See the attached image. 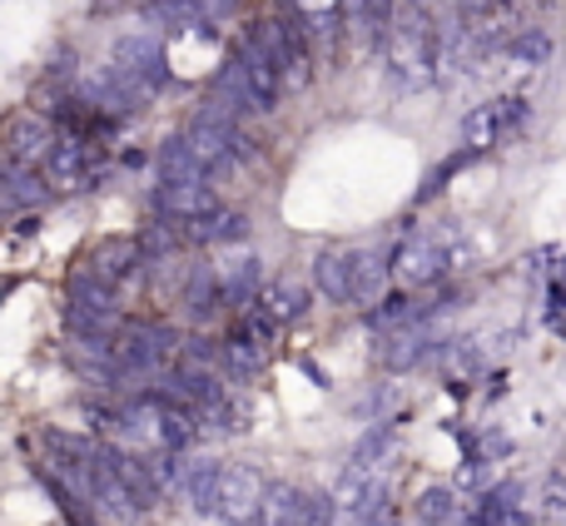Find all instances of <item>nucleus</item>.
<instances>
[{
  "label": "nucleus",
  "mask_w": 566,
  "mask_h": 526,
  "mask_svg": "<svg viewBox=\"0 0 566 526\" xmlns=\"http://www.w3.org/2000/svg\"><path fill=\"white\" fill-rule=\"evenodd\" d=\"M109 65L125 80H135L145 95L169 85V50H165V40H159V30H149V25L119 30L115 45H109Z\"/></svg>",
  "instance_id": "obj_1"
},
{
  "label": "nucleus",
  "mask_w": 566,
  "mask_h": 526,
  "mask_svg": "<svg viewBox=\"0 0 566 526\" xmlns=\"http://www.w3.org/2000/svg\"><path fill=\"white\" fill-rule=\"evenodd\" d=\"M333 517H338L333 492H308V487H293V482H269L259 526H333Z\"/></svg>",
  "instance_id": "obj_2"
},
{
  "label": "nucleus",
  "mask_w": 566,
  "mask_h": 526,
  "mask_svg": "<svg viewBox=\"0 0 566 526\" xmlns=\"http://www.w3.org/2000/svg\"><path fill=\"white\" fill-rule=\"evenodd\" d=\"M185 139H189V149L199 155L205 169H219L239 145H244V135H239V115H229V109L214 105V99H205V105L195 109V119L185 125Z\"/></svg>",
  "instance_id": "obj_3"
},
{
  "label": "nucleus",
  "mask_w": 566,
  "mask_h": 526,
  "mask_svg": "<svg viewBox=\"0 0 566 526\" xmlns=\"http://www.w3.org/2000/svg\"><path fill=\"white\" fill-rule=\"evenodd\" d=\"M55 125L50 115H35V109H15V115L0 125V155L20 169H45L50 149H55Z\"/></svg>",
  "instance_id": "obj_4"
},
{
  "label": "nucleus",
  "mask_w": 566,
  "mask_h": 526,
  "mask_svg": "<svg viewBox=\"0 0 566 526\" xmlns=\"http://www.w3.org/2000/svg\"><path fill=\"white\" fill-rule=\"evenodd\" d=\"M448 269H452V249L442 244V239H432V234H412V239H402V244L392 249V278H398L408 293L442 283L448 278Z\"/></svg>",
  "instance_id": "obj_5"
},
{
  "label": "nucleus",
  "mask_w": 566,
  "mask_h": 526,
  "mask_svg": "<svg viewBox=\"0 0 566 526\" xmlns=\"http://www.w3.org/2000/svg\"><path fill=\"white\" fill-rule=\"evenodd\" d=\"M234 65H239V75H244V90H249V99H254V109L259 115H274L279 99H283V75L274 65V55H269V45L254 35V30L239 35Z\"/></svg>",
  "instance_id": "obj_6"
},
{
  "label": "nucleus",
  "mask_w": 566,
  "mask_h": 526,
  "mask_svg": "<svg viewBox=\"0 0 566 526\" xmlns=\"http://www.w3.org/2000/svg\"><path fill=\"white\" fill-rule=\"evenodd\" d=\"M264 497H269V482L264 472L254 467H224L219 477V497H214V517L224 526H254L259 512H264Z\"/></svg>",
  "instance_id": "obj_7"
},
{
  "label": "nucleus",
  "mask_w": 566,
  "mask_h": 526,
  "mask_svg": "<svg viewBox=\"0 0 566 526\" xmlns=\"http://www.w3.org/2000/svg\"><path fill=\"white\" fill-rule=\"evenodd\" d=\"M75 95H80V105L99 109V115H125V109H135L145 99V90L119 75L115 65H90V70H80Z\"/></svg>",
  "instance_id": "obj_8"
},
{
  "label": "nucleus",
  "mask_w": 566,
  "mask_h": 526,
  "mask_svg": "<svg viewBox=\"0 0 566 526\" xmlns=\"http://www.w3.org/2000/svg\"><path fill=\"white\" fill-rule=\"evenodd\" d=\"M214 273H219V288H224V308H234V313L254 308L259 293H264V259L254 249H229L214 263Z\"/></svg>",
  "instance_id": "obj_9"
},
{
  "label": "nucleus",
  "mask_w": 566,
  "mask_h": 526,
  "mask_svg": "<svg viewBox=\"0 0 566 526\" xmlns=\"http://www.w3.org/2000/svg\"><path fill=\"white\" fill-rule=\"evenodd\" d=\"M527 125V99H488V105H478L468 119H462V139H468L472 149H488L497 145L502 135H517V129Z\"/></svg>",
  "instance_id": "obj_10"
},
{
  "label": "nucleus",
  "mask_w": 566,
  "mask_h": 526,
  "mask_svg": "<svg viewBox=\"0 0 566 526\" xmlns=\"http://www.w3.org/2000/svg\"><path fill=\"white\" fill-rule=\"evenodd\" d=\"M45 185L55 189V194H65V189H80V185H90L95 179V159H90V145L80 135H65V139H55V149H50V159H45Z\"/></svg>",
  "instance_id": "obj_11"
},
{
  "label": "nucleus",
  "mask_w": 566,
  "mask_h": 526,
  "mask_svg": "<svg viewBox=\"0 0 566 526\" xmlns=\"http://www.w3.org/2000/svg\"><path fill=\"white\" fill-rule=\"evenodd\" d=\"M392 278V259L378 249H348V288H353V308L368 313L373 303L388 293Z\"/></svg>",
  "instance_id": "obj_12"
},
{
  "label": "nucleus",
  "mask_w": 566,
  "mask_h": 526,
  "mask_svg": "<svg viewBox=\"0 0 566 526\" xmlns=\"http://www.w3.org/2000/svg\"><path fill=\"white\" fill-rule=\"evenodd\" d=\"M50 194H55V189L45 185L40 169H20V165H10V159H0V219L30 214V209H40Z\"/></svg>",
  "instance_id": "obj_13"
},
{
  "label": "nucleus",
  "mask_w": 566,
  "mask_h": 526,
  "mask_svg": "<svg viewBox=\"0 0 566 526\" xmlns=\"http://www.w3.org/2000/svg\"><path fill=\"white\" fill-rule=\"evenodd\" d=\"M438 353V338H432V328H422V323H408V328H392L388 338L378 343V362L388 372H408L418 368L422 358H432Z\"/></svg>",
  "instance_id": "obj_14"
},
{
  "label": "nucleus",
  "mask_w": 566,
  "mask_h": 526,
  "mask_svg": "<svg viewBox=\"0 0 566 526\" xmlns=\"http://www.w3.org/2000/svg\"><path fill=\"white\" fill-rule=\"evenodd\" d=\"M264 362H269V348L244 328V323H239V328L229 333L224 343H219V368H224V378H229V382H249V378H259V372H264Z\"/></svg>",
  "instance_id": "obj_15"
},
{
  "label": "nucleus",
  "mask_w": 566,
  "mask_h": 526,
  "mask_svg": "<svg viewBox=\"0 0 566 526\" xmlns=\"http://www.w3.org/2000/svg\"><path fill=\"white\" fill-rule=\"evenodd\" d=\"M239 10V0H149V20L159 25H219Z\"/></svg>",
  "instance_id": "obj_16"
},
{
  "label": "nucleus",
  "mask_w": 566,
  "mask_h": 526,
  "mask_svg": "<svg viewBox=\"0 0 566 526\" xmlns=\"http://www.w3.org/2000/svg\"><path fill=\"white\" fill-rule=\"evenodd\" d=\"M179 303H185V313H189L195 323L214 318V313L224 308V288H219L214 263H189V269H185V283H179Z\"/></svg>",
  "instance_id": "obj_17"
},
{
  "label": "nucleus",
  "mask_w": 566,
  "mask_h": 526,
  "mask_svg": "<svg viewBox=\"0 0 566 526\" xmlns=\"http://www.w3.org/2000/svg\"><path fill=\"white\" fill-rule=\"evenodd\" d=\"M155 209L165 219H175V224H189V219L219 209V199H214V189H209V179H195V185H159Z\"/></svg>",
  "instance_id": "obj_18"
},
{
  "label": "nucleus",
  "mask_w": 566,
  "mask_h": 526,
  "mask_svg": "<svg viewBox=\"0 0 566 526\" xmlns=\"http://www.w3.org/2000/svg\"><path fill=\"white\" fill-rule=\"evenodd\" d=\"M179 234H185V244H239V239L249 234V214L219 204V209H209V214L179 224Z\"/></svg>",
  "instance_id": "obj_19"
},
{
  "label": "nucleus",
  "mask_w": 566,
  "mask_h": 526,
  "mask_svg": "<svg viewBox=\"0 0 566 526\" xmlns=\"http://www.w3.org/2000/svg\"><path fill=\"white\" fill-rule=\"evenodd\" d=\"M65 293H70V308L80 313H99V318H119V288L105 278H95L90 269H75L65 278Z\"/></svg>",
  "instance_id": "obj_20"
},
{
  "label": "nucleus",
  "mask_w": 566,
  "mask_h": 526,
  "mask_svg": "<svg viewBox=\"0 0 566 526\" xmlns=\"http://www.w3.org/2000/svg\"><path fill=\"white\" fill-rule=\"evenodd\" d=\"M195 179H209V169L199 165L185 135H169L155 155V185H195Z\"/></svg>",
  "instance_id": "obj_21"
},
{
  "label": "nucleus",
  "mask_w": 566,
  "mask_h": 526,
  "mask_svg": "<svg viewBox=\"0 0 566 526\" xmlns=\"http://www.w3.org/2000/svg\"><path fill=\"white\" fill-rule=\"evenodd\" d=\"M145 263V249H139V239H109V244H99L95 254L85 259V269L95 273V278H105V283H125L129 273Z\"/></svg>",
  "instance_id": "obj_22"
},
{
  "label": "nucleus",
  "mask_w": 566,
  "mask_h": 526,
  "mask_svg": "<svg viewBox=\"0 0 566 526\" xmlns=\"http://www.w3.org/2000/svg\"><path fill=\"white\" fill-rule=\"evenodd\" d=\"M308 303H313V288H308V283H298V278H279L274 288L259 293V308H264L279 328H283V323H298L303 313H308Z\"/></svg>",
  "instance_id": "obj_23"
},
{
  "label": "nucleus",
  "mask_w": 566,
  "mask_h": 526,
  "mask_svg": "<svg viewBox=\"0 0 566 526\" xmlns=\"http://www.w3.org/2000/svg\"><path fill=\"white\" fill-rule=\"evenodd\" d=\"M219 477H224V462H185V477H179V497H185L195 512H209V517H214Z\"/></svg>",
  "instance_id": "obj_24"
},
{
  "label": "nucleus",
  "mask_w": 566,
  "mask_h": 526,
  "mask_svg": "<svg viewBox=\"0 0 566 526\" xmlns=\"http://www.w3.org/2000/svg\"><path fill=\"white\" fill-rule=\"evenodd\" d=\"M313 283L328 303H353V288H348V249H323L313 259Z\"/></svg>",
  "instance_id": "obj_25"
},
{
  "label": "nucleus",
  "mask_w": 566,
  "mask_h": 526,
  "mask_svg": "<svg viewBox=\"0 0 566 526\" xmlns=\"http://www.w3.org/2000/svg\"><path fill=\"white\" fill-rule=\"evenodd\" d=\"M462 517V502L452 487H428L418 492V502H412V522L418 526H452Z\"/></svg>",
  "instance_id": "obj_26"
},
{
  "label": "nucleus",
  "mask_w": 566,
  "mask_h": 526,
  "mask_svg": "<svg viewBox=\"0 0 566 526\" xmlns=\"http://www.w3.org/2000/svg\"><path fill=\"white\" fill-rule=\"evenodd\" d=\"M507 55L522 60V65H542V60L552 55V35L547 30H517V35L507 40Z\"/></svg>",
  "instance_id": "obj_27"
},
{
  "label": "nucleus",
  "mask_w": 566,
  "mask_h": 526,
  "mask_svg": "<svg viewBox=\"0 0 566 526\" xmlns=\"http://www.w3.org/2000/svg\"><path fill=\"white\" fill-rule=\"evenodd\" d=\"M452 10H458L462 20H488L492 10H497V0H452Z\"/></svg>",
  "instance_id": "obj_28"
},
{
  "label": "nucleus",
  "mask_w": 566,
  "mask_h": 526,
  "mask_svg": "<svg viewBox=\"0 0 566 526\" xmlns=\"http://www.w3.org/2000/svg\"><path fill=\"white\" fill-rule=\"evenodd\" d=\"M562 487H566V467H562Z\"/></svg>",
  "instance_id": "obj_29"
}]
</instances>
